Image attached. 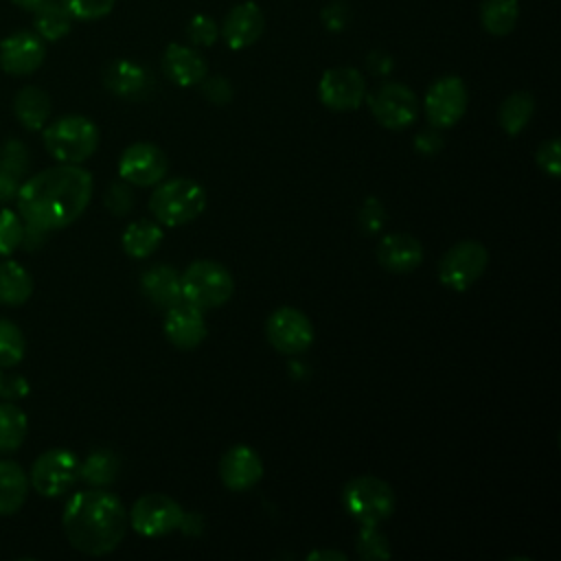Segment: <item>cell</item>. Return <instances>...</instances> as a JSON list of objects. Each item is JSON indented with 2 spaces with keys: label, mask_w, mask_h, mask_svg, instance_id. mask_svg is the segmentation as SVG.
Segmentation results:
<instances>
[{
  "label": "cell",
  "mask_w": 561,
  "mask_h": 561,
  "mask_svg": "<svg viewBox=\"0 0 561 561\" xmlns=\"http://www.w3.org/2000/svg\"><path fill=\"white\" fill-rule=\"evenodd\" d=\"M92 175L79 164L44 169L20 184L15 202L24 224L39 230H59L83 215L92 199Z\"/></svg>",
  "instance_id": "1"
},
{
  "label": "cell",
  "mask_w": 561,
  "mask_h": 561,
  "mask_svg": "<svg viewBox=\"0 0 561 561\" xmlns=\"http://www.w3.org/2000/svg\"><path fill=\"white\" fill-rule=\"evenodd\" d=\"M61 526L75 550L90 557H103L123 541L127 511L114 493L103 486H92L77 491L66 502Z\"/></svg>",
  "instance_id": "2"
},
{
  "label": "cell",
  "mask_w": 561,
  "mask_h": 561,
  "mask_svg": "<svg viewBox=\"0 0 561 561\" xmlns=\"http://www.w3.org/2000/svg\"><path fill=\"white\" fill-rule=\"evenodd\" d=\"M206 208V191L202 184L188 178H173L158 184L149 197V210L158 219V224L178 228L195 217H199Z\"/></svg>",
  "instance_id": "3"
},
{
  "label": "cell",
  "mask_w": 561,
  "mask_h": 561,
  "mask_svg": "<svg viewBox=\"0 0 561 561\" xmlns=\"http://www.w3.org/2000/svg\"><path fill=\"white\" fill-rule=\"evenodd\" d=\"M46 151L61 164H81L99 147V127L81 114H68L44 129Z\"/></svg>",
  "instance_id": "4"
},
{
  "label": "cell",
  "mask_w": 561,
  "mask_h": 561,
  "mask_svg": "<svg viewBox=\"0 0 561 561\" xmlns=\"http://www.w3.org/2000/svg\"><path fill=\"white\" fill-rule=\"evenodd\" d=\"M182 300L195 305L197 309H215L230 300L234 291L232 274L217 261L199 259L193 261L180 274Z\"/></svg>",
  "instance_id": "5"
},
{
  "label": "cell",
  "mask_w": 561,
  "mask_h": 561,
  "mask_svg": "<svg viewBox=\"0 0 561 561\" xmlns=\"http://www.w3.org/2000/svg\"><path fill=\"white\" fill-rule=\"evenodd\" d=\"M394 504L392 486L377 476H355L342 489V506L357 524H381Z\"/></svg>",
  "instance_id": "6"
},
{
  "label": "cell",
  "mask_w": 561,
  "mask_h": 561,
  "mask_svg": "<svg viewBox=\"0 0 561 561\" xmlns=\"http://www.w3.org/2000/svg\"><path fill=\"white\" fill-rule=\"evenodd\" d=\"M368 107L375 116V121L392 131L405 129L412 123H416L419 112H421V103L419 96L412 88H408L405 83H397V81H388L383 85H379L375 92H370L366 96Z\"/></svg>",
  "instance_id": "7"
},
{
  "label": "cell",
  "mask_w": 561,
  "mask_h": 561,
  "mask_svg": "<svg viewBox=\"0 0 561 561\" xmlns=\"http://www.w3.org/2000/svg\"><path fill=\"white\" fill-rule=\"evenodd\" d=\"M489 250L476 241H458L438 263V280L451 291H467L486 270Z\"/></svg>",
  "instance_id": "8"
},
{
  "label": "cell",
  "mask_w": 561,
  "mask_h": 561,
  "mask_svg": "<svg viewBox=\"0 0 561 561\" xmlns=\"http://www.w3.org/2000/svg\"><path fill=\"white\" fill-rule=\"evenodd\" d=\"M469 90L465 81L456 75H445L436 79L423 96V112L434 129L454 127L467 112Z\"/></svg>",
  "instance_id": "9"
},
{
  "label": "cell",
  "mask_w": 561,
  "mask_h": 561,
  "mask_svg": "<svg viewBox=\"0 0 561 561\" xmlns=\"http://www.w3.org/2000/svg\"><path fill=\"white\" fill-rule=\"evenodd\" d=\"M79 480V458L70 449H48L31 467L28 484L44 497L64 495Z\"/></svg>",
  "instance_id": "10"
},
{
  "label": "cell",
  "mask_w": 561,
  "mask_h": 561,
  "mask_svg": "<svg viewBox=\"0 0 561 561\" xmlns=\"http://www.w3.org/2000/svg\"><path fill=\"white\" fill-rule=\"evenodd\" d=\"M184 508L164 493H147L138 497L127 515L129 526L142 537H164L180 528Z\"/></svg>",
  "instance_id": "11"
},
{
  "label": "cell",
  "mask_w": 561,
  "mask_h": 561,
  "mask_svg": "<svg viewBox=\"0 0 561 561\" xmlns=\"http://www.w3.org/2000/svg\"><path fill=\"white\" fill-rule=\"evenodd\" d=\"M313 324L296 307H278L265 322L267 342L283 355H298L313 344Z\"/></svg>",
  "instance_id": "12"
},
{
  "label": "cell",
  "mask_w": 561,
  "mask_h": 561,
  "mask_svg": "<svg viewBox=\"0 0 561 561\" xmlns=\"http://www.w3.org/2000/svg\"><path fill=\"white\" fill-rule=\"evenodd\" d=\"M318 96L320 103L333 112L357 110L366 99V79L351 66L329 68L318 81Z\"/></svg>",
  "instance_id": "13"
},
{
  "label": "cell",
  "mask_w": 561,
  "mask_h": 561,
  "mask_svg": "<svg viewBox=\"0 0 561 561\" xmlns=\"http://www.w3.org/2000/svg\"><path fill=\"white\" fill-rule=\"evenodd\" d=\"M169 171L167 153L153 142L129 145L118 160V175L134 186H153Z\"/></svg>",
  "instance_id": "14"
},
{
  "label": "cell",
  "mask_w": 561,
  "mask_h": 561,
  "mask_svg": "<svg viewBox=\"0 0 561 561\" xmlns=\"http://www.w3.org/2000/svg\"><path fill=\"white\" fill-rule=\"evenodd\" d=\"M46 59V42L35 31H15L0 42V68L7 75H33Z\"/></svg>",
  "instance_id": "15"
},
{
  "label": "cell",
  "mask_w": 561,
  "mask_h": 561,
  "mask_svg": "<svg viewBox=\"0 0 561 561\" xmlns=\"http://www.w3.org/2000/svg\"><path fill=\"white\" fill-rule=\"evenodd\" d=\"M263 31H265V15L254 0H243L234 4L219 24V37L230 50L250 48L261 39Z\"/></svg>",
  "instance_id": "16"
},
{
  "label": "cell",
  "mask_w": 561,
  "mask_h": 561,
  "mask_svg": "<svg viewBox=\"0 0 561 561\" xmlns=\"http://www.w3.org/2000/svg\"><path fill=\"white\" fill-rule=\"evenodd\" d=\"M162 329H164L167 340L180 351L197 348L206 340V333H208L202 309H197L195 305L184 302V300H180L178 305L167 309Z\"/></svg>",
  "instance_id": "17"
},
{
  "label": "cell",
  "mask_w": 561,
  "mask_h": 561,
  "mask_svg": "<svg viewBox=\"0 0 561 561\" xmlns=\"http://www.w3.org/2000/svg\"><path fill=\"white\" fill-rule=\"evenodd\" d=\"M219 478L230 491H248L263 478V460L248 445H234L219 460Z\"/></svg>",
  "instance_id": "18"
},
{
  "label": "cell",
  "mask_w": 561,
  "mask_h": 561,
  "mask_svg": "<svg viewBox=\"0 0 561 561\" xmlns=\"http://www.w3.org/2000/svg\"><path fill=\"white\" fill-rule=\"evenodd\" d=\"M162 72L171 83L193 88L208 77V64L195 46L171 42L162 53Z\"/></svg>",
  "instance_id": "19"
},
{
  "label": "cell",
  "mask_w": 561,
  "mask_h": 561,
  "mask_svg": "<svg viewBox=\"0 0 561 561\" xmlns=\"http://www.w3.org/2000/svg\"><path fill=\"white\" fill-rule=\"evenodd\" d=\"M377 261L381 267L394 274L412 272L423 261V248L421 241L405 232H390L381 237L377 245Z\"/></svg>",
  "instance_id": "20"
},
{
  "label": "cell",
  "mask_w": 561,
  "mask_h": 561,
  "mask_svg": "<svg viewBox=\"0 0 561 561\" xmlns=\"http://www.w3.org/2000/svg\"><path fill=\"white\" fill-rule=\"evenodd\" d=\"M103 85L121 99H140L151 88V75L131 59H114L103 70Z\"/></svg>",
  "instance_id": "21"
},
{
  "label": "cell",
  "mask_w": 561,
  "mask_h": 561,
  "mask_svg": "<svg viewBox=\"0 0 561 561\" xmlns=\"http://www.w3.org/2000/svg\"><path fill=\"white\" fill-rule=\"evenodd\" d=\"M140 289L151 305L169 309L182 300L180 272L171 265H153L140 276Z\"/></svg>",
  "instance_id": "22"
},
{
  "label": "cell",
  "mask_w": 561,
  "mask_h": 561,
  "mask_svg": "<svg viewBox=\"0 0 561 561\" xmlns=\"http://www.w3.org/2000/svg\"><path fill=\"white\" fill-rule=\"evenodd\" d=\"M13 112L24 129L39 131L50 116V96L37 85H26L15 94Z\"/></svg>",
  "instance_id": "23"
},
{
  "label": "cell",
  "mask_w": 561,
  "mask_h": 561,
  "mask_svg": "<svg viewBox=\"0 0 561 561\" xmlns=\"http://www.w3.org/2000/svg\"><path fill=\"white\" fill-rule=\"evenodd\" d=\"M28 476L13 460H0V515L18 513L28 495Z\"/></svg>",
  "instance_id": "24"
},
{
  "label": "cell",
  "mask_w": 561,
  "mask_h": 561,
  "mask_svg": "<svg viewBox=\"0 0 561 561\" xmlns=\"http://www.w3.org/2000/svg\"><path fill=\"white\" fill-rule=\"evenodd\" d=\"M33 294L31 274L18 263L2 259L0 261V305L18 307L24 305Z\"/></svg>",
  "instance_id": "25"
},
{
  "label": "cell",
  "mask_w": 561,
  "mask_h": 561,
  "mask_svg": "<svg viewBox=\"0 0 561 561\" xmlns=\"http://www.w3.org/2000/svg\"><path fill=\"white\" fill-rule=\"evenodd\" d=\"M72 22L75 18L59 0H53L33 11V31L44 42H59L61 37H66L72 28Z\"/></svg>",
  "instance_id": "26"
},
{
  "label": "cell",
  "mask_w": 561,
  "mask_h": 561,
  "mask_svg": "<svg viewBox=\"0 0 561 561\" xmlns=\"http://www.w3.org/2000/svg\"><path fill=\"white\" fill-rule=\"evenodd\" d=\"M160 241H162V228H160V224L149 221V219L131 221L125 228L123 237H121L123 250L131 259H147V256H151L158 250Z\"/></svg>",
  "instance_id": "27"
},
{
  "label": "cell",
  "mask_w": 561,
  "mask_h": 561,
  "mask_svg": "<svg viewBox=\"0 0 561 561\" xmlns=\"http://www.w3.org/2000/svg\"><path fill=\"white\" fill-rule=\"evenodd\" d=\"M533 114H535L533 94L526 90H517L502 101L497 110V123L508 136H517L530 123Z\"/></svg>",
  "instance_id": "28"
},
{
  "label": "cell",
  "mask_w": 561,
  "mask_h": 561,
  "mask_svg": "<svg viewBox=\"0 0 561 561\" xmlns=\"http://www.w3.org/2000/svg\"><path fill=\"white\" fill-rule=\"evenodd\" d=\"M519 20L517 0H482L480 4V24L489 35L504 37L508 35Z\"/></svg>",
  "instance_id": "29"
},
{
  "label": "cell",
  "mask_w": 561,
  "mask_h": 561,
  "mask_svg": "<svg viewBox=\"0 0 561 561\" xmlns=\"http://www.w3.org/2000/svg\"><path fill=\"white\" fill-rule=\"evenodd\" d=\"M121 460L110 449H94L83 462H79V480L90 486H107L116 480Z\"/></svg>",
  "instance_id": "30"
},
{
  "label": "cell",
  "mask_w": 561,
  "mask_h": 561,
  "mask_svg": "<svg viewBox=\"0 0 561 561\" xmlns=\"http://www.w3.org/2000/svg\"><path fill=\"white\" fill-rule=\"evenodd\" d=\"M28 432L26 412L15 401L0 403V454L15 451Z\"/></svg>",
  "instance_id": "31"
},
{
  "label": "cell",
  "mask_w": 561,
  "mask_h": 561,
  "mask_svg": "<svg viewBox=\"0 0 561 561\" xmlns=\"http://www.w3.org/2000/svg\"><path fill=\"white\" fill-rule=\"evenodd\" d=\"M355 550L364 561L390 559L388 537L379 530V524H359V533L355 537Z\"/></svg>",
  "instance_id": "32"
},
{
  "label": "cell",
  "mask_w": 561,
  "mask_h": 561,
  "mask_svg": "<svg viewBox=\"0 0 561 561\" xmlns=\"http://www.w3.org/2000/svg\"><path fill=\"white\" fill-rule=\"evenodd\" d=\"M26 353V340L20 327L0 318V368H11L22 362Z\"/></svg>",
  "instance_id": "33"
},
{
  "label": "cell",
  "mask_w": 561,
  "mask_h": 561,
  "mask_svg": "<svg viewBox=\"0 0 561 561\" xmlns=\"http://www.w3.org/2000/svg\"><path fill=\"white\" fill-rule=\"evenodd\" d=\"M24 221L18 213L9 208H0V256H9L22 245Z\"/></svg>",
  "instance_id": "34"
},
{
  "label": "cell",
  "mask_w": 561,
  "mask_h": 561,
  "mask_svg": "<svg viewBox=\"0 0 561 561\" xmlns=\"http://www.w3.org/2000/svg\"><path fill=\"white\" fill-rule=\"evenodd\" d=\"M186 37L195 48H208L219 39V24L210 15L197 13L186 24Z\"/></svg>",
  "instance_id": "35"
},
{
  "label": "cell",
  "mask_w": 561,
  "mask_h": 561,
  "mask_svg": "<svg viewBox=\"0 0 561 561\" xmlns=\"http://www.w3.org/2000/svg\"><path fill=\"white\" fill-rule=\"evenodd\" d=\"M59 2L68 9V13L75 20H81V22L101 20L110 15V11L116 4V0H59Z\"/></svg>",
  "instance_id": "36"
},
{
  "label": "cell",
  "mask_w": 561,
  "mask_h": 561,
  "mask_svg": "<svg viewBox=\"0 0 561 561\" xmlns=\"http://www.w3.org/2000/svg\"><path fill=\"white\" fill-rule=\"evenodd\" d=\"M0 167L9 169L11 173L22 178L24 171L28 169V151H26V147L20 140H15V138L7 140L0 147Z\"/></svg>",
  "instance_id": "37"
},
{
  "label": "cell",
  "mask_w": 561,
  "mask_h": 561,
  "mask_svg": "<svg viewBox=\"0 0 561 561\" xmlns=\"http://www.w3.org/2000/svg\"><path fill=\"white\" fill-rule=\"evenodd\" d=\"M359 228L364 234H375L383 228V224L388 221V215H386V208L383 204L377 199V197H368L362 208H359Z\"/></svg>",
  "instance_id": "38"
},
{
  "label": "cell",
  "mask_w": 561,
  "mask_h": 561,
  "mask_svg": "<svg viewBox=\"0 0 561 561\" xmlns=\"http://www.w3.org/2000/svg\"><path fill=\"white\" fill-rule=\"evenodd\" d=\"M537 167L548 173L550 178H559L561 175V147H559V138H550L543 145H539L537 149Z\"/></svg>",
  "instance_id": "39"
},
{
  "label": "cell",
  "mask_w": 561,
  "mask_h": 561,
  "mask_svg": "<svg viewBox=\"0 0 561 561\" xmlns=\"http://www.w3.org/2000/svg\"><path fill=\"white\" fill-rule=\"evenodd\" d=\"M105 206L114 213V215H127L134 206V195L131 188L123 182H114L110 184L107 193H105Z\"/></svg>",
  "instance_id": "40"
},
{
  "label": "cell",
  "mask_w": 561,
  "mask_h": 561,
  "mask_svg": "<svg viewBox=\"0 0 561 561\" xmlns=\"http://www.w3.org/2000/svg\"><path fill=\"white\" fill-rule=\"evenodd\" d=\"M199 85H202V94H204L210 103H215V105H224V103H228V101L232 99V85H230V81H228L226 77H221V75L206 77Z\"/></svg>",
  "instance_id": "41"
},
{
  "label": "cell",
  "mask_w": 561,
  "mask_h": 561,
  "mask_svg": "<svg viewBox=\"0 0 561 561\" xmlns=\"http://www.w3.org/2000/svg\"><path fill=\"white\" fill-rule=\"evenodd\" d=\"M320 20H322V24H324L327 31L340 33V31H344V28L348 26V22H351V11H348V7H346L344 2H331V4H327V7L322 9Z\"/></svg>",
  "instance_id": "42"
},
{
  "label": "cell",
  "mask_w": 561,
  "mask_h": 561,
  "mask_svg": "<svg viewBox=\"0 0 561 561\" xmlns=\"http://www.w3.org/2000/svg\"><path fill=\"white\" fill-rule=\"evenodd\" d=\"M20 180H22L20 175L0 167V204H7L18 195V188L22 184Z\"/></svg>",
  "instance_id": "43"
},
{
  "label": "cell",
  "mask_w": 561,
  "mask_h": 561,
  "mask_svg": "<svg viewBox=\"0 0 561 561\" xmlns=\"http://www.w3.org/2000/svg\"><path fill=\"white\" fill-rule=\"evenodd\" d=\"M28 392V383L22 377H2V388H0V397H4L7 401H15L20 397H24Z\"/></svg>",
  "instance_id": "44"
},
{
  "label": "cell",
  "mask_w": 561,
  "mask_h": 561,
  "mask_svg": "<svg viewBox=\"0 0 561 561\" xmlns=\"http://www.w3.org/2000/svg\"><path fill=\"white\" fill-rule=\"evenodd\" d=\"M440 147H443V138H440L434 129L421 131V134L414 138V149L421 151V153H425V156L436 153Z\"/></svg>",
  "instance_id": "45"
},
{
  "label": "cell",
  "mask_w": 561,
  "mask_h": 561,
  "mask_svg": "<svg viewBox=\"0 0 561 561\" xmlns=\"http://www.w3.org/2000/svg\"><path fill=\"white\" fill-rule=\"evenodd\" d=\"M366 66H368V70L373 75L383 77V75H388L392 70V57L388 53H383V50H373L366 57Z\"/></svg>",
  "instance_id": "46"
},
{
  "label": "cell",
  "mask_w": 561,
  "mask_h": 561,
  "mask_svg": "<svg viewBox=\"0 0 561 561\" xmlns=\"http://www.w3.org/2000/svg\"><path fill=\"white\" fill-rule=\"evenodd\" d=\"M307 559L309 561H322V559H327V561H333V559L346 561V554L340 552V550H313V552L307 554Z\"/></svg>",
  "instance_id": "47"
},
{
  "label": "cell",
  "mask_w": 561,
  "mask_h": 561,
  "mask_svg": "<svg viewBox=\"0 0 561 561\" xmlns=\"http://www.w3.org/2000/svg\"><path fill=\"white\" fill-rule=\"evenodd\" d=\"M15 7H20V9H24V11H35V9H39V7H44V4H48V2H53V0H11Z\"/></svg>",
  "instance_id": "48"
},
{
  "label": "cell",
  "mask_w": 561,
  "mask_h": 561,
  "mask_svg": "<svg viewBox=\"0 0 561 561\" xmlns=\"http://www.w3.org/2000/svg\"><path fill=\"white\" fill-rule=\"evenodd\" d=\"M2 377H4V375H2V373H0V388H2Z\"/></svg>",
  "instance_id": "49"
}]
</instances>
